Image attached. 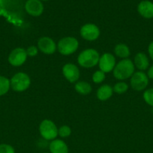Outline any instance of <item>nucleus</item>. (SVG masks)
Segmentation results:
<instances>
[{
  "mask_svg": "<svg viewBox=\"0 0 153 153\" xmlns=\"http://www.w3.org/2000/svg\"><path fill=\"white\" fill-rule=\"evenodd\" d=\"M135 67L134 62L128 58H125L116 64L113 69L114 77L118 80H124L131 77L134 73Z\"/></svg>",
  "mask_w": 153,
  "mask_h": 153,
  "instance_id": "f257e3e1",
  "label": "nucleus"
},
{
  "mask_svg": "<svg viewBox=\"0 0 153 153\" xmlns=\"http://www.w3.org/2000/svg\"><path fill=\"white\" fill-rule=\"evenodd\" d=\"M100 55L93 49H88L80 53L77 58V62L84 68H92L98 64Z\"/></svg>",
  "mask_w": 153,
  "mask_h": 153,
  "instance_id": "f03ea898",
  "label": "nucleus"
},
{
  "mask_svg": "<svg viewBox=\"0 0 153 153\" xmlns=\"http://www.w3.org/2000/svg\"><path fill=\"white\" fill-rule=\"evenodd\" d=\"M78 46L79 43L75 37H65L58 41L57 49L61 55H70L77 50Z\"/></svg>",
  "mask_w": 153,
  "mask_h": 153,
  "instance_id": "7ed1b4c3",
  "label": "nucleus"
},
{
  "mask_svg": "<svg viewBox=\"0 0 153 153\" xmlns=\"http://www.w3.org/2000/svg\"><path fill=\"white\" fill-rule=\"evenodd\" d=\"M10 88L16 92H22L29 88L31 80L26 73H17L10 80Z\"/></svg>",
  "mask_w": 153,
  "mask_h": 153,
  "instance_id": "20e7f679",
  "label": "nucleus"
},
{
  "mask_svg": "<svg viewBox=\"0 0 153 153\" xmlns=\"http://www.w3.org/2000/svg\"><path fill=\"white\" fill-rule=\"evenodd\" d=\"M39 131L44 139L46 140H53L58 136V128L52 121L44 120L39 126Z\"/></svg>",
  "mask_w": 153,
  "mask_h": 153,
  "instance_id": "39448f33",
  "label": "nucleus"
},
{
  "mask_svg": "<svg viewBox=\"0 0 153 153\" xmlns=\"http://www.w3.org/2000/svg\"><path fill=\"white\" fill-rule=\"evenodd\" d=\"M148 77L142 71L134 72L130 77V87L136 91H144L148 85Z\"/></svg>",
  "mask_w": 153,
  "mask_h": 153,
  "instance_id": "423d86ee",
  "label": "nucleus"
},
{
  "mask_svg": "<svg viewBox=\"0 0 153 153\" xmlns=\"http://www.w3.org/2000/svg\"><path fill=\"white\" fill-rule=\"evenodd\" d=\"M27 56L26 49L20 47L16 48L9 54L8 62L14 67H20L26 62Z\"/></svg>",
  "mask_w": 153,
  "mask_h": 153,
  "instance_id": "0eeeda50",
  "label": "nucleus"
},
{
  "mask_svg": "<svg viewBox=\"0 0 153 153\" xmlns=\"http://www.w3.org/2000/svg\"><path fill=\"white\" fill-rule=\"evenodd\" d=\"M80 35L85 40L94 41L100 36V30L98 27L92 23H87L82 25L80 28Z\"/></svg>",
  "mask_w": 153,
  "mask_h": 153,
  "instance_id": "6e6552de",
  "label": "nucleus"
},
{
  "mask_svg": "<svg viewBox=\"0 0 153 153\" xmlns=\"http://www.w3.org/2000/svg\"><path fill=\"white\" fill-rule=\"evenodd\" d=\"M100 70L104 73H110L116 66L115 57L110 53H104L100 57L98 61Z\"/></svg>",
  "mask_w": 153,
  "mask_h": 153,
  "instance_id": "1a4fd4ad",
  "label": "nucleus"
},
{
  "mask_svg": "<svg viewBox=\"0 0 153 153\" xmlns=\"http://www.w3.org/2000/svg\"><path fill=\"white\" fill-rule=\"evenodd\" d=\"M38 49L46 55H52L56 52L57 46L52 39L48 37H40L38 41Z\"/></svg>",
  "mask_w": 153,
  "mask_h": 153,
  "instance_id": "9d476101",
  "label": "nucleus"
},
{
  "mask_svg": "<svg viewBox=\"0 0 153 153\" xmlns=\"http://www.w3.org/2000/svg\"><path fill=\"white\" fill-rule=\"evenodd\" d=\"M62 73L66 79L70 83H74L80 78V70L74 64H66L62 67Z\"/></svg>",
  "mask_w": 153,
  "mask_h": 153,
  "instance_id": "9b49d317",
  "label": "nucleus"
},
{
  "mask_svg": "<svg viewBox=\"0 0 153 153\" xmlns=\"http://www.w3.org/2000/svg\"><path fill=\"white\" fill-rule=\"evenodd\" d=\"M27 13L33 16H38L44 11V5L40 0H27L25 4Z\"/></svg>",
  "mask_w": 153,
  "mask_h": 153,
  "instance_id": "f8f14e48",
  "label": "nucleus"
},
{
  "mask_svg": "<svg viewBox=\"0 0 153 153\" xmlns=\"http://www.w3.org/2000/svg\"><path fill=\"white\" fill-rule=\"evenodd\" d=\"M137 11L142 17L152 19L153 18V2L148 0L140 1L137 6Z\"/></svg>",
  "mask_w": 153,
  "mask_h": 153,
  "instance_id": "ddd939ff",
  "label": "nucleus"
},
{
  "mask_svg": "<svg viewBox=\"0 0 153 153\" xmlns=\"http://www.w3.org/2000/svg\"><path fill=\"white\" fill-rule=\"evenodd\" d=\"M134 64L140 71L146 70L149 67V59L148 56L143 52H138L134 57Z\"/></svg>",
  "mask_w": 153,
  "mask_h": 153,
  "instance_id": "4468645a",
  "label": "nucleus"
},
{
  "mask_svg": "<svg viewBox=\"0 0 153 153\" xmlns=\"http://www.w3.org/2000/svg\"><path fill=\"white\" fill-rule=\"evenodd\" d=\"M50 153H68V147L63 140L55 139L49 145Z\"/></svg>",
  "mask_w": 153,
  "mask_h": 153,
  "instance_id": "2eb2a0df",
  "label": "nucleus"
},
{
  "mask_svg": "<svg viewBox=\"0 0 153 153\" xmlns=\"http://www.w3.org/2000/svg\"><path fill=\"white\" fill-rule=\"evenodd\" d=\"M112 88L110 85H104L100 86L98 89L97 97L100 101H106L109 100L112 95Z\"/></svg>",
  "mask_w": 153,
  "mask_h": 153,
  "instance_id": "dca6fc26",
  "label": "nucleus"
},
{
  "mask_svg": "<svg viewBox=\"0 0 153 153\" xmlns=\"http://www.w3.org/2000/svg\"><path fill=\"white\" fill-rule=\"evenodd\" d=\"M114 52L117 56L121 58H124V59L128 58V57L130 55V49H129L128 46L123 43L117 44L115 46Z\"/></svg>",
  "mask_w": 153,
  "mask_h": 153,
  "instance_id": "f3484780",
  "label": "nucleus"
},
{
  "mask_svg": "<svg viewBox=\"0 0 153 153\" xmlns=\"http://www.w3.org/2000/svg\"><path fill=\"white\" fill-rule=\"evenodd\" d=\"M75 91L82 95H87L92 91V86L86 82H78L75 84Z\"/></svg>",
  "mask_w": 153,
  "mask_h": 153,
  "instance_id": "a211bd4d",
  "label": "nucleus"
},
{
  "mask_svg": "<svg viewBox=\"0 0 153 153\" xmlns=\"http://www.w3.org/2000/svg\"><path fill=\"white\" fill-rule=\"evenodd\" d=\"M10 88V80L4 76H0V97L7 94Z\"/></svg>",
  "mask_w": 153,
  "mask_h": 153,
  "instance_id": "6ab92c4d",
  "label": "nucleus"
},
{
  "mask_svg": "<svg viewBox=\"0 0 153 153\" xmlns=\"http://www.w3.org/2000/svg\"><path fill=\"white\" fill-rule=\"evenodd\" d=\"M128 85L125 82H120L116 83L114 85L113 88H112L114 92L118 94H124V93H125L128 91Z\"/></svg>",
  "mask_w": 153,
  "mask_h": 153,
  "instance_id": "aec40b11",
  "label": "nucleus"
},
{
  "mask_svg": "<svg viewBox=\"0 0 153 153\" xmlns=\"http://www.w3.org/2000/svg\"><path fill=\"white\" fill-rule=\"evenodd\" d=\"M142 97L146 104L153 107V88L146 90L144 91Z\"/></svg>",
  "mask_w": 153,
  "mask_h": 153,
  "instance_id": "412c9836",
  "label": "nucleus"
},
{
  "mask_svg": "<svg viewBox=\"0 0 153 153\" xmlns=\"http://www.w3.org/2000/svg\"><path fill=\"white\" fill-rule=\"evenodd\" d=\"M105 79V73L101 70H98L94 72L92 75V81L95 84H100L103 82Z\"/></svg>",
  "mask_w": 153,
  "mask_h": 153,
  "instance_id": "4be33fe9",
  "label": "nucleus"
},
{
  "mask_svg": "<svg viewBox=\"0 0 153 153\" xmlns=\"http://www.w3.org/2000/svg\"><path fill=\"white\" fill-rule=\"evenodd\" d=\"M71 134V129L68 126H62L58 129V134L61 137H68Z\"/></svg>",
  "mask_w": 153,
  "mask_h": 153,
  "instance_id": "5701e85b",
  "label": "nucleus"
},
{
  "mask_svg": "<svg viewBox=\"0 0 153 153\" xmlns=\"http://www.w3.org/2000/svg\"><path fill=\"white\" fill-rule=\"evenodd\" d=\"M0 153H15V150L10 145L2 143L0 144Z\"/></svg>",
  "mask_w": 153,
  "mask_h": 153,
  "instance_id": "b1692460",
  "label": "nucleus"
},
{
  "mask_svg": "<svg viewBox=\"0 0 153 153\" xmlns=\"http://www.w3.org/2000/svg\"><path fill=\"white\" fill-rule=\"evenodd\" d=\"M26 53L27 55L30 57H34L38 55V49L34 46H31L26 49Z\"/></svg>",
  "mask_w": 153,
  "mask_h": 153,
  "instance_id": "393cba45",
  "label": "nucleus"
},
{
  "mask_svg": "<svg viewBox=\"0 0 153 153\" xmlns=\"http://www.w3.org/2000/svg\"><path fill=\"white\" fill-rule=\"evenodd\" d=\"M148 55H149V58H151L153 61V41H152L151 43H149V45H148Z\"/></svg>",
  "mask_w": 153,
  "mask_h": 153,
  "instance_id": "a878e982",
  "label": "nucleus"
},
{
  "mask_svg": "<svg viewBox=\"0 0 153 153\" xmlns=\"http://www.w3.org/2000/svg\"><path fill=\"white\" fill-rule=\"evenodd\" d=\"M147 76H148V79H153V65L148 68V72H147Z\"/></svg>",
  "mask_w": 153,
  "mask_h": 153,
  "instance_id": "bb28decb",
  "label": "nucleus"
},
{
  "mask_svg": "<svg viewBox=\"0 0 153 153\" xmlns=\"http://www.w3.org/2000/svg\"><path fill=\"white\" fill-rule=\"evenodd\" d=\"M40 1H47V0H40Z\"/></svg>",
  "mask_w": 153,
  "mask_h": 153,
  "instance_id": "cd10ccee",
  "label": "nucleus"
},
{
  "mask_svg": "<svg viewBox=\"0 0 153 153\" xmlns=\"http://www.w3.org/2000/svg\"><path fill=\"white\" fill-rule=\"evenodd\" d=\"M44 153H48V152H44Z\"/></svg>",
  "mask_w": 153,
  "mask_h": 153,
  "instance_id": "c85d7f7f",
  "label": "nucleus"
}]
</instances>
